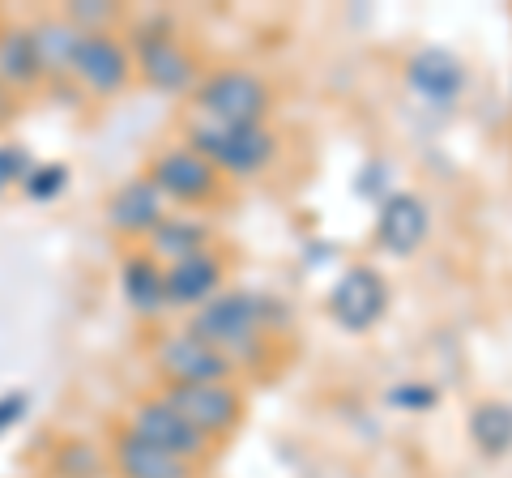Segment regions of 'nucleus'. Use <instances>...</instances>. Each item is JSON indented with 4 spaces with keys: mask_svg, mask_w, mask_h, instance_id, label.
<instances>
[{
    "mask_svg": "<svg viewBox=\"0 0 512 478\" xmlns=\"http://www.w3.org/2000/svg\"><path fill=\"white\" fill-rule=\"evenodd\" d=\"M192 338L210 342L231 359L235 372L256 368L269 355V333L261 325V291H218L184 325Z\"/></svg>",
    "mask_w": 512,
    "mask_h": 478,
    "instance_id": "f257e3e1",
    "label": "nucleus"
},
{
    "mask_svg": "<svg viewBox=\"0 0 512 478\" xmlns=\"http://www.w3.org/2000/svg\"><path fill=\"white\" fill-rule=\"evenodd\" d=\"M184 146L197 150L222 180H256L278 163V137L269 133V124H218L188 116Z\"/></svg>",
    "mask_w": 512,
    "mask_h": 478,
    "instance_id": "f03ea898",
    "label": "nucleus"
},
{
    "mask_svg": "<svg viewBox=\"0 0 512 478\" xmlns=\"http://www.w3.org/2000/svg\"><path fill=\"white\" fill-rule=\"evenodd\" d=\"M192 116L218 120V124H265L274 111V90L252 69H214L192 90Z\"/></svg>",
    "mask_w": 512,
    "mask_h": 478,
    "instance_id": "7ed1b4c3",
    "label": "nucleus"
},
{
    "mask_svg": "<svg viewBox=\"0 0 512 478\" xmlns=\"http://www.w3.org/2000/svg\"><path fill=\"white\" fill-rule=\"evenodd\" d=\"M133 52V73H141V82L163 90V94H192L201 82V65L197 56L180 43V35L158 18L133 30V39H124Z\"/></svg>",
    "mask_w": 512,
    "mask_h": 478,
    "instance_id": "20e7f679",
    "label": "nucleus"
},
{
    "mask_svg": "<svg viewBox=\"0 0 512 478\" xmlns=\"http://www.w3.org/2000/svg\"><path fill=\"white\" fill-rule=\"evenodd\" d=\"M389 304H393L389 278L376 265H346L338 282L329 286L325 312L342 333H355L359 338V333H372L389 316Z\"/></svg>",
    "mask_w": 512,
    "mask_h": 478,
    "instance_id": "39448f33",
    "label": "nucleus"
},
{
    "mask_svg": "<svg viewBox=\"0 0 512 478\" xmlns=\"http://www.w3.org/2000/svg\"><path fill=\"white\" fill-rule=\"evenodd\" d=\"M146 180L163 193V201H175V205H188V210H197V205H210L218 201L222 193V175L205 163V158L184 146V141H175V146H163L150 167H146Z\"/></svg>",
    "mask_w": 512,
    "mask_h": 478,
    "instance_id": "423d86ee",
    "label": "nucleus"
},
{
    "mask_svg": "<svg viewBox=\"0 0 512 478\" xmlns=\"http://www.w3.org/2000/svg\"><path fill=\"white\" fill-rule=\"evenodd\" d=\"M163 402L184 414L188 427H197L205 440H227L239 432V423H244V393L235 385H163Z\"/></svg>",
    "mask_w": 512,
    "mask_h": 478,
    "instance_id": "0eeeda50",
    "label": "nucleus"
},
{
    "mask_svg": "<svg viewBox=\"0 0 512 478\" xmlns=\"http://www.w3.org/2000/svg\"><path fill=\"white\" fill-rule=\"evenodd\" d=\"M69 77L82 90L111 99L133 82V52L116 30H90V35H77L73 60H69Z\"/></svg>",
    "mask_w": 512,
    "mask_h": 478,
    "instance_id": "6e6552de",
    "label": "nucleus"
},
{
    "mask_svg": "<svg viewBox=\"0 0 512 478\" xmlns=\"http://www.w3.org/2000/svg\"><path fill=\"white\" fill-rule=\"evenodd\" d=\"M154 368L163 376V385H231L235 380L231 359L210 342L192 338L188 329L154 342Z\"/></svg>",
    "mask_w": 512,
    "mask_h": 478,
    "instance_id": "1a4fd4ad",
    "label": "nucleus"
},
{
    "mask_svg": "<svg viewBox=\"0 0 512 478\" xmlns=\"http://www.w3.org/2000/svg\"><path fill=\"white\" fill-rule=\"evenodd\" d=\"M124 427L133 436H141L146 444H154V449H163L171 457L188 461V466H197V461H205L214 453V444L205 440L197 427H188L184 414H175L163 397H146V402H137L133 410H128Z\"/></svg>",
    "mask_w": 512,
    "mask_h": 478,
    "instance_id": "9d476101",
    "label": "nucleus"
},
{
    "mask_svg": "<svg viewBox=\"0 0 512 478\" xmlns=\"http://www.w3.org/2000/svg\"><path fill=\"white\" fill-rule=\"evenodd\" d=\"M427 235H431V210H427V201L419 193L393 188V193L376 205V244H380V252L406 261L427 244Z\"/></svg>",
    "mask_w": 512,
    "mask_h": 478,
    "instance_id": "9b49d317",
    "label": "nucleus"
},
{
    "mask_svg": "<svg viewBox=\"0 0 512 478\" xmlns=\"http://www.w3.org/2000/svg\"><path fill=\"white\" fill-rule=\"evenodd\" d=\"M406 82L423 103L448 107L466 94L470 69H466V60L457 52H448V47H419V52L406 60Z\"/></svg>",
    "mask_w": 512,
    "mask_h": 478,
    "instance_id": "f8f14e48",
    "label": "nucleus"
},
{
    "mask_svg": "<svg viewBox=\"0 0 512 478\" xmlns=\"http://www.w3.org/2000/svg\"><path fill=\"white\" fill-rule=\"evenodd\" d=\"M222 278H227V265H222L218 252H197L188 261L167 265V308L197 312L222 291Z\"/></svg>",
    "mask_w": 512,
    "mask_h": 478,
    "instance_id": "ddd939ff",
    "label": "nucleus"
},
{
    "mask_svg": "<svg viewBox=\"0 0 512 478\" xmlns=\"http://www.w3.org/2000/svg\"><path fill=\"white\" fill-rule=\"evenodd\" d=\"M163 218H167V201L146 175L120 184L116 193L107 197V222H111V231H120V235H150Z\"/></svg>",
    "mask_w": 512,
    "mask_h": 478,
    "instance_id": "4468645a",
    "label": "nucleus"
},
{
    "mask_svg": "<svg viewBox=\"0 0 512 478\" xmlns=\"http://www.w3.org/2000/svg\"><path fill=\"white\" fill-rule=\"evenodd\" d=\"M111 466H116L120 478H197V466L154 449L128 427H120L116 440H111Z\"/></svg>",
    "mask_w": 512,
    "mask_h": 478,
    "instance_id": "2eb2a0df",
    "label": "nucleus"
},
{
    "mask_svg": "<svg viewBox=\"0 0 512 478\" xmlns=\"http://www.w3.org/2000/svg\"><path fill=\"white\" fill-rule=\"evenodd\" d=\"M120 295L141 321H154L167 312V269L150 252H128L120 261Z\"/></svg>",
    "mask_w": 512,
    "mask_h": 478,
    "instance_id": "dca6fc26",
    "label": "nucleus"
},
{
    "mask_svg": "<svg viewBox=\"0 0 512 478\" xmlns=\"http://www.w3.org/2000/svg\"><path fill=\"white\" fill-rule=\"evenodd\" d=\"M146 252L163 269L175 261H188V257H197V252H210V227H205L197 214H167L146 235Z\"/></svg>",
    "mask_w": 512,
    "mask_h": 478,
    "instance_id": "f3484780",
    "label": "nucleus"
},
{
    "mask_svg": "<svg viewBox=\"0 0 512 478\" xmlns=\"http://www.w3.org/2000/svg\"><path fill=\"white\" fill-rule=\"evenodd\" d=\"M0 82H5L9 94H30L35 86H43L30 26H0Z\"/></svg>",
    "mask_w": 512,
    "mask_h": 478,
    "instance_id": "a211bd4d",
    "label": "nucleus"
},
{
    "mask_svg": "<svg viewBox=\"0 0 512 478\" xmlns=\"http://www.w3.org/2000/svg\"><path fill=\"white\" fill-rule=\"evenodd\" d=\"M82 30L69 26L64 18H39L30 26V39H35V56H39V69H43V82L47 77H69V60H73V47Z\"/></svg>",
    "mask_w": 512,
    "mask_h": 478,
    "instance_id": "6ab92c4d",
    "label": "nucleus"
},
{
    "mask_svg": "<svg viewBox=\"0 0 512 478\" xmlns=\"http://www.w3.org/2000/svg\"><path fill=\"white\" fill-rule=\"evenodd\" d=\"M466 427H470L474 449L483 457L512 453V402H495V397H487V402H478L470 410Z\"/></svg>",
    "mask_w": 512,
    "mask_h": 478,
    "instance_id": "aec40b11",
    "label": "nucleus"
},
{
    "mask_svg": "<svg viewBox=\"0 0 512 478\" xmlns=\"http://www.w3.org/2000/svg\"><path fill=\"white\" fill-rule=\"evenodd\" d=\"M384 402L402 414H427L440 406V389L431 385V380H402V385H393L384 393Z\"/></svg>",
    "mask_w": 512,
    "mask_h": 478,
    "instance_id": "412c9836",
    "label": "nucleus"
},
{
    "mask_svg": "<svg viewBox=\"0 0 512 478\" xmlns=\"http://www.w3.org/2000/svg\"><path fill=\"white\" fill-rule=\"evenodd\" d=\"M64 184H69V167H64V163L30 167V175L22 180L26 197H35V201H52V197H60V193H64Z\"/></svg>",
    "mask_w": 512,
    "mask_h": 478,
    "instance_id": "4be33fe9",
    "label": "nucleus"
},
{
    "mask_svg": "<svg viewBox=\"0 0 512 478\" xmlns=\"http://www.w3.org/2000/svg\"><path fill=\"white\" fill-rule=\"evenodd\" d=\"M355 193L363 197V201H384L393 193V180H389V163H380V158H372V163H363L359 171H355Z\"/></svg>",
    "mask_w": 512,
    "mask_h": 478,
    "instance_id": "5701e85b",
    "label": "nucleus"
},
{
    "mask_svg": "<svg viewBox=\"0 0 512 478\" xmlns=\"http://www.w3.org/2000/svg\"><path fill=\"white\" fill-rule=\"evenodd\" d=\"M116 18H120L116 5H69L64 9V22L77 26L82 35H90V30H111Z\"/></svg>",
    "mask_w": 512,
    "mask_h": 478,
    "instance_id": "b1692460",
    "label": "nucleus"
},
{
    "mask_svg": "<svg viewBox=\"0 0 512 478\" xmlns=\"http://www.w3.org/2000/svg\"><path fill=\"white\" fill-rule=\"evenodd\" d=\"M26 175H30V158H26V150H18V146H0V188L22 184Z\"/></svg>",
    "mask_w": 512,
    "mask_h": 478,
    "instance_id": "393cba45",
    "label": "nucleus"
},
{
    "mask_svg": "<svg viewBox=\"0 0 512 478\" xmlns=\"http://www.w3.org/2000/svg\"><path fill=\"white\" fill-rule=\"evenodd\" d=\"M22 410H26V397H22V393H9V397H0V432L18 423V419H22Z\"/></svg>",
    "mask_w": 512,
    "mask_h": 478,
    "instance_id": "a878e982",
    "label": "nucleus"
},
{
    "mask_svg": "<svg viewBox=\"0 0 512 478\" xmlns=\"http://www.w3.org/2000/svg\"><path fill=\"white\" fill-rule=\"evenodd\" d=\"M9 99H13V94L5 90V82H0V111H5V103H9Z\"/></svg>",
    "mask_w": 512,
    "mask_h": 478,
    "instance_id": "bb28decb",
    "label": "nucleus"
}]
</instances>
